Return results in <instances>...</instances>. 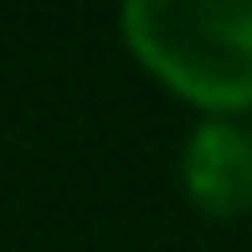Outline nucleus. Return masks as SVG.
Wrapping results in <instances>:
<instances>
[{
    "label": "nucleus",
    "mask_w": 252,
    "mask_h": 252,
    "mask_svg": "<svg viewBox=\"0 0 252 252\" xmlns=\"http://www.w3.org/2000/svg\"><path fill=\"white\" fill-rule=\"evenodd\" d=\"M175 186L206 221L252 216V124L247 119H190L175 150Z\"/></svg>",
    "instance_id": "nucleus-2"
},
{
    "label": "nucleus",
    "mask_w": 252,
    "mask_h": 252,
    "mask_svg": "<svg viewBox=\"0 0 252 252\" xmlns=\"http://www.w3.org/2000/svg\"><path fill=\"white\" fill-rule=\"evenodd\" d=\"M247 124H252V113H247Z\"/></svg>",
    "instance_id": "nucleus-3"
},
{
    "label": "nucleus",
    "mask_w": 252,
    "mask_h": 252,
    "mask_svg": "<svg viewBox=\"0 0 252 252\" xmlns=\"http://www.w3.org/2000/svg\"><path fill=\"white\" fill-rule=\"evenodd\" d=\"M119 47L196 119L252 113V0H119Z\"/></svg>",
    "instance_id": "nucleus-1"
}]
</instances>
